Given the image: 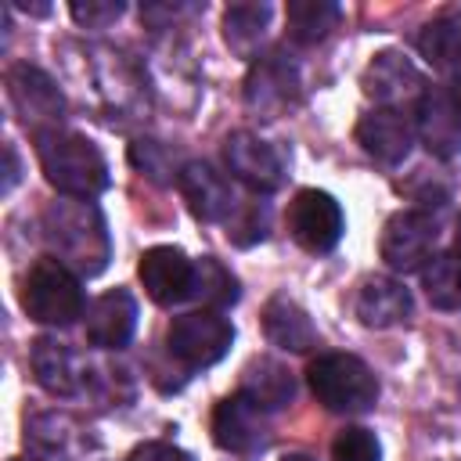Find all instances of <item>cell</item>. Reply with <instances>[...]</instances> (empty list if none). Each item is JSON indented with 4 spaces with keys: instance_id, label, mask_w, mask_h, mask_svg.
Returning a JSON list of instances; mask_svg holds the SVG:
<instances>
[{
    "instance_id": "obj_31",
    "label": "cell",
    "mask_w": 461,
    "mask_h": 461,
    "mask_svg": "<svg viewBox=\"0 0 461 461\" xmlns=\"http://www.w3.org/2000/svg\"><path fill=\"white\" fill-rule=\"evenodd\" d=\"M130 461H191V454H184L173 443H140L130 454Z\"/></svg>"
},
{
    "instance_id": "obj_16",
    "label": "cell",
    "mask_w": 461,
    "mask_h": 461,
    "mask_svg": "<svg viewBox=\"0 0 461 461\" xmlns=\"http://www.w3.org/2000/svg\"><path fill=\"white\" fill-rule=\"evenodd\" d=\"M137 328V303L130 292L112 288L86 306V339L101 349H122Z\"/></svg>"
},
{
    "instance_id": "obj_13",
    "label": "cell",
    "mask_w": 461,
    "mask_h": 461,
    "mask_svg": "<svg viewBox=\"0 0 461 461\" xmlns=\"http://www.w3.org/2000/svg\"><path fill=\"white\" fill-rule=\"evenodd\" d=\"M267 411L256 407L245 393H234L212 411V439L230 454H252L267 443Z\"/></svg>"
},
{
    "instance_id": "obj_4",
    "label": "cell",
    "mask_w": 461,
    "mask_h": 461,
    "mask_svg": "<svg viewBox=\"0 0 461 461\" xmlns=\"http://www.w3.org/2000/svg\"><path fill=\"white\" fill-rule=\"evenodd\" d=\"M22 310L40 321V324H54L65 328L76 317H83V285L79 274L68 270L61 259L47 256L36 259L22 281Z\"/></svg>"
},
{
    "instance_id": "obj_28",
    "label": "cell",
    "mask_w": 461,
    "mask_h": 461,
    "mask_svg": "<svg viewBox=\"0 0 461 461\" xmlns=\"http://www.w3.org/2000/svg\"><path fill=\"white\" fill-rule=\"evenodd\" d=\"M227 238L238 245H252L267 238V209L259 202H238L234 212L227 216Z\"/></svg>"
},
{
    "instance_id": "obj_23",
    "label": "cell",
    "mask_w": 461,
    "mask_h": 461,
    "mask_svg": "<svg viewBox=\"0 0 461 461\" xmlns=\"http://www.w3.org/2000/svg\"><path fill=\"white\" fill-rule=\"evenodd\" d=\"M288 36L295 43H321L342 18V7L335 0H288Z\"/></svg>"
},
{
    "instance_id": "obj_17",
    "label": "cell",
    "mask_w": 461,
    "mask_h": 461,
    "mask_svg": "<svg viewBox=\"0 0 461 461\" xmlns=\"http://www.w3.org/2000/svg\"><path fill=\"white\" fill-rule=\"evenodd\" d=\"M414 133L439 158L461 151V115L454 112L447 90H425V97L414 108Z\"/></svg>"
},
{
    "instance_id": "obj_36",
    "label": "cell",
    "mask_w": 461,
    "mask_h": 461,
    "mask_svg": "<svg viewBox=\"0 0 461 461\" xmlns=\"http://www.w3.org/2000/svg\"><path fill=\"white\" fill-rule=\"evenodd\" d=\"M14 461H29V457H14Z\"/></svg>"
},
{
    "instance_id": "obj_8",
    "label": "cell",
    "mask_w": 461,
    "mask_h": 461,
    "mask_svg": "<svg viewBox=\"0 0 461 461\" xmlns=\"http://www.w3.org/2000/svg\"><path fill=\"white\" fill-rule=\"evenodd\" d=\"M342 227H346L342 205L328 191L306 187V191H299L288 202V230H292V238L306 252H328V249H335L339 238H342Z\"/></svg>"
},
{
    "instance_id": "obj_26",
    "label": "cell",
    "mask_w": 461,
    "mask_h": 461,
    "mask_svg": "<svg viewBox=\"0 0 461 461\" xmlns=\"http://www.w3.org/2000/svg\"><path fill=\"white\" fill-rule=\"evenodd\" d=\"M191 299L202 303V310H223L238 299V281L234 274L212 259V256H202L194 259V288H191Z\"/></svg>"
},
{
    "instance_id": "obj_22",
    "label": "cell",
    "mask_w": 461,
    "mask_h": 461,
    "mask_svg": "<svg viewBox=\"0 0 461 461\" xmlns=\"http://www.w3.org/2000/svg\"><path fill=\"white\" fill-rule=\"evenodd\" d=\"M418 50L429 65L461 76V7L432 18L418 36Z\"/></svg>"
},
{
    "instance_id": "obj_3",
    "label": "cell",
    "mask_w": 461,
    "mask_h": 461,
    "mask_svg": "<svg viewBox=\"0 0 461 461\" xmlns=\"http://www.w3.org/2000/svg\"><path fill=\"white\" fill-rule=\"evenodd\" d=\"M306 378H310V389H313L317 403H324L328 411H339V414L371 411L375 400H378V378L353 353H321V357H313L310 367H306Z\"/></svg>"
},
{
    "instance_id": "obj_19",
    "label": "cell",
    "mask_w": 461,
    "mask_h": 461,
    "mask_svg": "<svg viewBox=\"0 0 461 461\" xmlns=\"http://www.w3.org/2000/svg\"><path fill=\"white\" fill-rule=\"evenodd\" d=\"M29 360H32L36 382H40L47 393H54V396H72V393H79V385H83L79 357H76L65 342L43 335V339L32 342Z\"/></svg>"
},
{
    "instance_id": "obj_25",
    "label": "cell",
    "mask_w": 461,
    "mask_h": 461,
    "mask_svg": "<svg viewBox=\"0 0 461 461\" xmlns=\"http://www.w3.org/2000/svg\"><path fill=\"white\" fill-rule=\"evenodd\" d=\"M421 288L436 310H461V256L439 252L421 267Z\"/></svg>"
},
{
    "instance_id": "obj_34",
    "label": "cell",
    "mask_w": 461,
    "mask_h": 461,
    "mask_svg": "<svg viewBox=\"0 0 461 461\" xmlns=\"http://www.w3.org/2000/svg\"><path fill=\"white\" fill-rule=\"evenodd\" d=\"M281 461H313L310 454H288V457H281Z\"/></svg>"
},
{
    "instance_id": "obj_10",
    "label": "cell",
    "mask_w": 461,
    "mask_h": 461,
    "mask_svg": "<svg viewBox=\"0 0 461 461\" xmlns=\"http://www.w3.org/2000/svg\"><path fill=\"white\" fill-rule=\"evenodd\" d=\"M223 162L245 187H252L259 194H270V191H277L285 184L281 151L270 140H263V137H256L249 130H238V133H230L223 140Z\"/></svg>"
},
{
    "instance_id": "obj_12",
    "label": "cell",
    "mask_w": 461,
    "mask_h": 461,
    "mask_svg": "<svg viewBox=\"0 0 461 461\" xmlns=\"http://www.w3.org/2000/svg\"><path fill=\"white\" fill-rule=\"evenodd\" d=\"M140 285L144 292L151 295V303L158 306H173V303H184L191 299V288H194V263L173 249V245H155L140 256Z\"/></svg>"
},
{
    "instance_id": "obj_18",
    "label": "cell",
    "mask_w": 461,
    "mask_h": 461,
    "mask_svg": "<svg viewBox=\"0 0 461 461\" xmlns=\"http://www.w3.org/2000/svg\"><path fill=\"white\" fill-rule=\"evenodd\" d=\"M353 310L367 328H393L411 317V292L396 277H367L357 292Z\"/></svg>"
},
{
    "instance_id": "obj_29",
    "label": "cell",
    "mask_w": 461,
    "mask_h": 461,
    "mask_svg": "<svg viewBox=\"0 0 461 461\" xmlns=\"http://www.w3.org/2000/svg\"><path fill=\"white\" fill-rule=\"evenodd\" d=\"M72 18L79 22V25H86V29H104V25H112L119 14H122V4L119 0H76L72 7Z\"/></svg>"
},
{
    "instance_id": "obj_9",
    "label": "cell",
    "mask_w": 461,
    "mask_h": 461,
    "mask_svg": "<svg viewBox=\"0 0 461 461\" xmlns=\"http://www.w3.org/2000/svg\"><path fill=\"white\" fill-rule=\"evenodd\" d=\"M7 94H11L14 112L25 119V126H32L36 137L47 130H58V119L65 112V97L47 72H40L32 65H14L7 72Z\"/></svg>"
},
{
    "instance_id": "obj_35",
    "label": "cell",
    "mask_w": 461,
    "mask_h": 461,
    "mask_svg": "<svg viewBox=\"0 0 461 461\" xmlns=\"http://www.w3.org/2000/svg\"><path fill=\"white\" fill-rule=\"evenodd\" d=\"M454 241H457V256H461V216H457V234H454Z\"/></svg>"
},
{
    "instance_id": "obj_20",
    "label": "cell",
    "mask_w": 461,
    "mask_h": 461,
    "mask_svg": "<svg viewBox=\"0 0 461 461\" xmlns=\"http://www.w3.org/2000/svg\"><path fill=\"white\" fill-rule=\"evenodd\" d=\"M263 331H267V339L277 349H288V353H306V349L317 346V328H313L310 313L299 303L285 299V295H277V299L267 303V310H263Z\"/></svg>"
},
{
    "instance_id": "obj_24",
    "label": "cell",
    "mask_w": 461,
    "mask_h": 461,
    "mask_svg": "<svg viewBox=\"0 0 461 461\" xmlns=\"http://www.w3.org/2000/svg\"><path fill=\"white\" fill-rule=\"evenodd\" d=\"M270 22V4H234L223 14V40L234 54L252 58Z\"/></svg>"
},
{
    "instance_id": "obj_11",
    "label": "cell",
    "mask_w": 461,
    "mask_h": 461,
    "mask_svg": "<svg viewBox=\"0 0 461 461\" xmlns=\"http://www.w3.org/2000/svg\"><path fill=\"white\" fill-rule=\"evenodd\" d=\"M295 101H299V72L285 54H267L249 68V76H245V104L256 115L277 119Z\"/></svg>"
},
{
    "instance_id": "obj_14",
    "label": "cell",
    "mask_w": 461,
    "mask_h": 461,
    "mask_svg": "<svg viewBox=\"0 0 461 461\" xmlns=\"http://www.w3.org/2000/svg\"><path fill=\"white\" fill-rule=\"evenodd\" d=\"M176 184H180V194H184L191 216L202 220V223L227 220L234 212V205H238V198L230 191V180L220 169H212L209 162H187V166H180Z\"/></svg>"
},
{
    "instance_id": "obj_32",
    "label": "cell",
    "mask_w": 461,
    "mask_h": 461,
    "mask_svg": "<svg viewBox=\"0 0 461 461\" xmlns=\"http://www.w3.org/2000/svg\"><path fill=\"white\" fill-rule=\"evenodd\" d=\"M4 158H7V173H4V191L14 187L18 180V158H14V148H4Z\"/></svg>"
},
{
    "instance_id": "obj_1",
    "label": "cell",
    "mask_w": 461,
    "mask_h": 461,
    "mask_svg": "<svg viewBox=\"0 0 461 461\" xmlns=\"http://www.w3.org/2000/svg\"><path fill=\"white\" fill-rule=\"evenodd\" d=\"M43 238L68 270L97 277L112 259V238L101 209L86 198H61L43 209Z\"/></svg>"
},
{
    "instance_id": "obj_6",
    "label": "cell",
    "mask_w": 461,
    "mask_h": 461,
    "mask_svg": "<svg viewBox=\"0 0 461 461\" xmlns=\"http://www.w3.org/2000/svg\"><path fill=\"white\" fill-rule=\"evenodd\" d=\"M436 241H439L436 220L421 209H403V212H393L385 220L378 249H382V259L389 263V270L411 274V270H421L432 259Z\"/></svg>"
},
{
    "instance_id": "obj_7",
    "label": "cell",
    "mask_w": 461,
    "mask_h": 461,
    "mask_svg": "<svg viewBox=\"0 0 461 461\" xmlns=\"http://www.w3.org/2000/svg\"><path fill=\"white\" fill-rule=\"evenodd\" d=\"M360 86L364 94L378 104V108H393V112H403V108H418V101L425 97V79L421 72L414 68L411 58H403L400 50H378L364 76H360Z\"/></svg>"
},
{
    "instance_id": "obj_27",
    "label": "cell",
    "mask_w": 461,
    "mask_h": 461,
    "mask_svg": "<svg viewBox=\"0 0 461 461\" xmlns=\"http://www.w3.org/2000/svg\"><path fill=\"white\" fill-rule=\"evenodd\" d=\"M331 461H382V447L371 429L346 425L331 443Z\"/></svg>"
},
{
    "instance_id": "obj_5",
    "label": "cell",
    "mask_w": 461,
    "mask_h": 461,
    "mask_svg": "<svg viewBox=\"0 0 461 461\" xmlns=\"http://www.w3.org/2000/svg\"><path fill=\"white\" fill-rule=\"evenodd\" d=\"M166 342L169 353L187 367H212L216 360L227 357L234 342V328L220 310H191L169 324Z\"/></svg>"
},
{
    "instance_id": "obj_15",
    "label": "cell",
    "mask_w": 461,
    "mask_h": 461,
    "mask_svg": "<svg viewBox=\"0 0 461 461\" xmlns=\"http://www.w3.org/2000/svg\"><path fill=\"white\" fill-rule=\"evenodd\" d=\"M357 140L360 148L382 162V166H396L407 158L411 144H414V122L411 115L403 112H393V108H375L367 115H360L357 122Z\"/></svg>"
},
{
    "instance_id": "obj_2",
    "label": "cell",
    "mask_w": 461,
    "mask_h": 461,
    "mask_svg": "<svg viewBox=\"0 0 461 461\" xmlns=\"http://www.w3.org/2000/svg\"><path fill=\"white\" fill-rule=\"evenodd\" d=\"M36 155L47 184L65 198H94L108 187V162L94 140L68 130H47L36 137Z\"/></svg>"
},
{
    "instance_id": "obj_30",
    "label": "cell",
    "mask_w": 461,
    "mask_h": 461,
    "mask_svg": "<svg viewBox=\"0 0 461 461\" xmlns=\"http://www.w3.org/2000/svg\"><path fill=\"white\" fill-rule=\"evenodd\" d=\"M130 162H133L137 169H144L148 176H155V180H162V173H169V166H166V151H162L155 140H133V148H130Z\"/></svg>"
},
{
    "instance_id": "obj_21",
    "label": "cell",
    "mask_w": 461,
    "mask_h": 461,
    "mask_svg": "<svg viewBox=\"0 0 461 461\" xmlns=\"http://www.w3.org/2000/svg\"><path fill=\"white\" fill-rule=\"evenodd\" d=\"M241 393H245L256 407H263V411H281V407L292 403V396H295V378H292V371H288L285 364H277V360H270V357H259V360H252V364L245 367V375H241Z\"/></svg>"
},
{
    "instance_id": "obj_33",
    "label": "cell",
    "mask_w": 461,
    "mask_h": 461,
    "mask_svg": "<svg viewBox=\"0 0 461 461\" xmlns=\"http://www.w3.org/2000/svg\"><path fill=\"white\" fill-rule=\"evenodd\" d=\"M447 97H450V104H454V112L461 115V76H457V79H454V83L447 86Z\"/></svg>"
}]
</instances>
